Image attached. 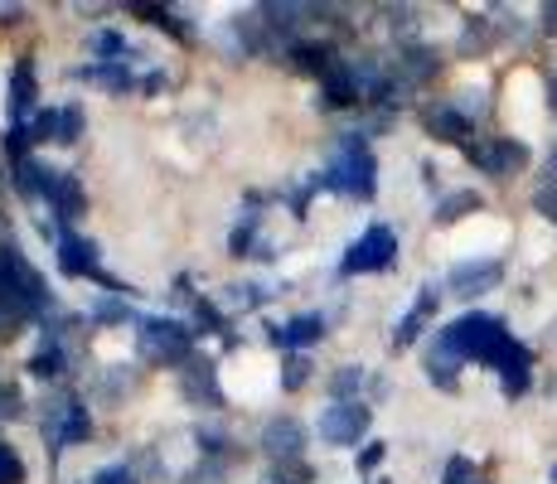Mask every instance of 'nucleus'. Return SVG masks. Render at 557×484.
Here are the masks:
<instances>
[{
    "instance_id": "1",
    "label": "nucleus",
    "mask_w": 557,
    "mask_h": 484,
    "mask_svg": "<svg viewBox=\"0 0 557 484\" xmlns=\"http://www.w3.org/2000/svg\"><path fill=\"white\" fill-rule=\"evenodd\" d=\"M442 344L456 353V359L490 363V369L499 373V363L509 359L519 339L509 335V325H505L499 315H480V310H475V315H460L456 325H446V330H442Z\"/></svg>"
},
{
    "instance_id": "2",
    "label": "nucleus",
    "mask_w": 557,
    "mask_h": 484,
    "mask_svg": "<svg viewBox=\"0 0 557 484\" xmlns=\"http://www.w3.org/2000/svg\"><path fill=\"white\" fill-rule=\"evenodd\" d=\"M325 185L339 189V194H349V199H369V194L379 189V160H373L369 136H363V132L339 136L335 165L325 170Z\"/></svg>"
},
{
    "instance_id": "3",
    "label": "nucleus",
    "mask_w": 557,
    "mask_h": 484,
    "mask_svg": "<svg viewBox=\"0 0 557 484\" xmlns=\"http://www.w3.org/2000/svg\"><path fill=\"white\" fill-rule=\"evenodd\" d=\"M393 262H398V233H393L388 223H373V228L363 233L359 243H349V247H345V257H339V276L388 272Z\"/></svg>"
},
{
    "instance_id": "4",
    "label": "nucleus",
    "mask_w": 557,
    "mask_h": 484,
    "mask_svg": "<svg viewBox=\"0 0 557 484\" xmlns=\"http://www.w3.org/2000/svg\"><path fill=\"white\" fill-rule=\"evenodd\" d=\"M45 436H49L53 456H59L63 446H78V440H88L92 436L88 407H83L73 393H53L49 402H45Z\"/></svg>"
},
{
    "instance_id": "5",
    "label": "nucleus",
    "mask_w": 557,
    "mask_h": 484,
    "mask_svg": "<svg viewBox=\"0 0 557 484\" xmlns=\"http://www.w3.org/2000/svg\"><path fill=\"white\" fill-rule=\"evenodd\" d=\"M141 353L160 363H185L189 359V344H195L199 330L185 325V320H165V315H146L141 325Z\"/></svg>"
},
{
    "instance_id": "6",
    "label": "nucleus",
    "mask_w": 557,
    "mask_h": 484,
    "mask_svg": "<svg viewBox=\"0 0 557 484\" xmlns=\"http://www.w3.org/2000/svg\"><path fill=\"white\" fill-rule=\"evenodd\" d=\"M0 282L15 286V296L25 300L35 315H39V310H49V300H53V296H49V282L39 276V266L29 262V257L20 252L15 243H0Z\"/></svg>"
},
{
    "instance_id": "7",
    "label": "nucleus",
    "mask_w": 557,
    "mask_h": 484,
    "mask_svg": "<svg viewBox=\"0 0 557 484\" xmlns=\"http://www.w3.org/2000/svg\"><path fill=\"white\" fill-rule=\"evenodd\" d=\"M466 156H470V165L485 170V175H495V179L523 175V170H529V160H533L529 146L513 141V136H490V141H475Z\"/></svg>"
},
{
    "instance_id": "8",
    "label": "nucleus",
    "mask_w": 557,
    "mask_h": 484,
    "mask_svg": "<svg viewBox=\"0 0 557 484\" xmlns=\"http://www.w3.org/2000/svg\"><path fill=\"white\" fill-rule=\"evenodd\" d=\"M59 266H63V276H92V282H102L112 296H132L116 276H107L102 272V262H98V243L92 238H78V233H63L59 238Z\"/></svg>"
},
{
    "instance_id": "9",
    "label": "nucleus",
    "mask_w": 557,
    "mask_h": 484,
    "mask_svg": "<svg viewBox=\"0 0 557 484\" xmlns=\"http://www.w3.org/2000/svg\"><path fill=\"white\" fill-rule=\"evenodd\" d=\"M499 282H505V257H475V262H456L451 276H446L451 296H460V300L485 296V290H495Z\"/></svg>"
},
{
    "instance_id": "10",
    "label": "nucleus",
    "mask_w": 557,
    "mask_h": 484,
    "mask_svg": "<svg viewBox=\"0 0 557 484\" xmlns=\"http://www.w3.org/2000/svg\"><path fill=\"white\" fill-rule=\"evenodd\" d=\"M422 126H426V136L442 141V146H466V150L475 146L470 141V136H475V122H470L456 102H426L422 107Z\"/></svg>"
},
{
    "instance_id": "11",
    "label": "nucleus",
    "mask_w": 557,
    "mask_h": 484,
    "mask_svg": "<svg viewBox=\"0 0 557 484\" xmlns=\"http://www.w3.org/2000/svg\"><path fill=\"white\" fill-rule=\"evenodd\" d=\"M369 432V407L363 402H335L320 417V440L325 446H359Z\"/></svg>"
},
{
    "instance_id": "12",
    "label": "nucleus",
    "mask_w": 557,
    "mask_h": 484,
    "mask_svg": "<svg viewBox=\"0 0 557 484\" xmlns=\"http://www.w3.org/2000/svg\"><path fill=\"white\" fill-rule=\"evenodd\" d=\"M180 393H185V402L219 412V407H223V393H219V373H213V359H203V353H189V359L180 363Z\"/></svg>"
},
{
    "instance_id": "13",
    "label": "nucleus",
    "mask_w": 557,
    "mask_h": 484,
    "mask_svg": "<svg viewBox=\"0 0 557 484\" xmlns=\"http://www.w3.org/2000/svg\"><path fill=\"white\" fill-rule=\"evenodd\" d=\"M393 83H398L403 92H412V88H426V83L442 73V53H436L432 45H403V53L393 59Z\"/></svg>"
},
{
    "instance_id": "14",
    "label": "nucleus",
    "mask_w": 557,
    "mask_h": 484,
    "mask_svg": "<svg viewBox=\"0 0 557 484\" xmlns=\"http://www.w3.org/2000/svg\"><path fill=\"white\" fill-rule=\"evenodd\" d=\"M262 450H267V460H276V466H292V460H301V450H306V426L296 422V417H272V422L262 426Z\"/></svg>"
},
{
    "instance_id": "15",
    "label": "nucleus",
    "mask_w": 557,
    "mask_h": 484,
    "mask_svg": "<svg viewBox=\"0 0 557 484\" xmlns=\"http://www.w3.org/2000/svg\"><path fill=\"white\" fill-rule=\"evenodd\" d=\"M35 97H39L35 59H29V53H20L15 73H10V122H25V112L35 107Z\"/></svg>"
},
{
    "instance_id": "16",
    "label": "nucleus",
    "mask_w": 557,
    "mask_h": 484,
    "mask_svg": "<svg viewBox=\"0 0 557 484\" xmlns=\"http://www.w3.org/2000/svg\"><path fill=\"white\" fill-rule=\"evenodd\" d=\"M49 209L59 213V223H73V219H83L88 213V194H83L78 185V175H53V189H49Z\"/></svg>"
},
{
    "instance_id": "17",
    "label": "nucleus",
    "mask_w": 557,
    "mask_h": 484,
    "mask_svg": "<svg viewBox=\"0 0 557 484\" xmlns=\"http://www.w3.org/2000/svg\"><path fill=\"white\" fill-rule=\"evenodd\" d=\"M436 300H442V290H436V286H422L417 306L398 320V335H393V344H398V349H407V344H417V335H422V325L436 315Z\"/></svg>"
},
{
    "instance_id": "18",
    "label": "nucleus",
    "mask_w": 557,
    "mask_h": 484,
    "mask_svg": "<svg viewBox=\"0 0 557 484\" xmlns=\"http://www.w3.org/2000/svg\"><path fill=\"white\" fill-rule=\"evenodd\" d=\"M529 378H533V349L529 344H513V353L499 363V383H505L509 397H523L529 393Z\"/></svg>"
},
{
    "instance_id": "19",
    "label": "nucleus",
    "mask_w": 557,
    "mask_h": 484,
    "mask_svg": "<svg viewBox=\"0 0 557 484\" xmlns=\"http://www.w3.org/2000/svg\"><path fill=\"white\" fill-rule=\"evenodd\" d=\"M320 88H325V107H355L359 102V78H355V69L349 63H335V69L320 78Z\"/></svg>"
},
{
    "instance_id": "20",
    "label": "nucleus",
    "mask_w": 557,
    "mask_h": 484,
    "mask_svg": "<svg viewBox=\"0 0 557 484\" xmlns=\"http://www.w3.org/2000/svg\"><path fill=\"white\" fill-rule=\"evenodd\" d=\"M53 175H59V170L45 165V160H35V156H29L25 165H15V189L25 194V199H45V203H49Z\"/></svg>"
},
{
    "instance_id": "21",
    "label": "nucleus",
    "mask_w": 557,
    "mask_h": 484,
    "mask_svg": "<svg viewBox=\"0 0 557 484\" xmlns=\"http://www.w3.org/2000/svg\"><path fill=\"white\" fill-rule=\"evenodd\" d=\"M460 363L466 359H456L451 349H446L442 339L432 344V353H426V378H432L442 393H456V383H460Z\"/></svg>"
},
{
    "instance_id": "22",
    "label": "nucleus",
    "mask_w": 557,
    "mask_h": 484,
    "mask_svg": "<svg viewBox=\"0 0 557 484\" xmlns=\"http://www.w3.org/2000/svg\"><path fill=\"white\" fill-rule=\"evenodd\" d=\"M292 63L301 73H315V78H325V73L339 63V53L330 49V45H320V39H301V45H292Z\"/></svg>"
},
{
    "instance_id": "23",
    "label": "nucleus",
    "mask_w": 557,
    "mask_h": 484,
    "mask_svg": "<svg viewBox=\"0 0 557 484\" xmlns=\"http://www.w3.org/2000/svg\"><path fill=\"white\" fill-rule=\"evenodd\" d=\"M315 339H325V315H296L282 325V344L292 353H301L306 344H315Z\"/></svg>"
},
{
    "instance_id": "24",
    "label": "nucleus",
    "mask_w": 557,
    "mask_h": 484,
    "mask_svg": "<svg viewBox=\"0 0 557 484\" xmlns=\"http://www.w3.org/2000/svg\"><path fill=\"white\" fill-rule=\"evenodd\" d=\"M25 369H29V378H59V373L69 369V344H63V339H45V349H39Z\"/></svg>"
},
{
    "instance_id": "25",
    "label": "nucleus",
    "mask_w": 557,
    "mask_h": 484,
    "mask_svg": "<svg viewBox=\"0 0 557 484\" xmlns=\"http://www.w3.org/2000/svg\"><path fill=\"white\" fill-rule=\"evenodd\" d=\"M136 15H146L151 25H160L165 35H175V39H195V20L180 15L175 5H136Z\"/></svg>"
},
{
    "instance_id": "26",
    "label": "nucleus",
    "mask_w": 557,
    "mask_h": 484,
    "mask_svg": "<svg viewBox=\"0 0 557 484\" xmlns=\"http://www.w3.org/2000/svg\"><path fill=\"white\" fill-rule=\"evenodd\" d=\"M490 45H495V25H490V20H480V15H470L466 29H460V53H466V59H475V53H490Z\"/></svg>"
},
{
    "instance_id": "27",
    "label": "nucleus",
    "mask_w": 557,
    "mask_h": 484,
    "mask_svg": "<svg viewBox=\"0 0 557 484\" xmlns=\"http://www.w3.org/2000/svg\"><path fill=\"white\" fill-rule=\"evenodd\" d=\"M475 209H485V199H480L475 189H456V194H446V199L436 203V223H456V219H466V213H475Z\"/></svg>"
},
{
    "instance_id": "28",
    "label": "nucleus",
    "mask_w": 557,
    "mask_h": 484,
    "mask_svg": "<svg viewBox=\"0 0 557 484\" xmlns=\"http://www.w3.org/2000/svg\"><path fill=\"white\" fill-rule=\"evenodd\" d=\"M29 146H35V136H29V122H10V132H5V156H10V165H25V160H29Z\"/></svg>"
},
{
    "instance_id": "29",
    "label": "nucleus",
    "mask_w": 557,
    "mask_h": 484,
    "mask_svg": "<svg viewBox=\"0 0 557 484\" xmlns=\"http://www.w3.org/2000/svg\"><path fill=\"white\" fill-rule=\"evenodd\" d=\"M83 126H88V116H83V107L78 102H69V107H59V141L63 146H73L83 136Z\"/></svg>"
},
{
    "instance_id": "30",
    "label": "nucleus",
    "mask_w": 557,
    "mask_h": 484,
    "mask_svg": "<svg viewBox=\"0 0 557 484\" xmlns=\"http://www.w3.org/2000/svg\"><path fill=\"white\" fill-rule=\"evenodd\" d=\"M306 383H310V359L306 353H286L282 359V387L296 393V387H306Z\"/></svg>"
},
{
    "instance_id": "31",
    "label": "nucleus",
    "mask_w": 557,
    "mask_h": 484,
    "mask_svg": "<svg viewBox=\"0 0 557 484\" xmlns=\"http://www.w3.org/2000/svg\"><path fill=\"white\" fill-rule=\"evenodd\" d=\"M257 219H262V213H248V219L233 228V238H228L233 257H252V252H257Z\"/></svg>"
},
{
    "instance_id": "32",
    "label": "nucleus",
    "mask_w": 557,
    "mask_h": 484,
    "mask_svg": "<svg viewBox=\"0 0 557 484\" xmlns=\"http://www.w3.org/2000/svg\"><path fill=\"white\" fill-rule=\"evenodd\" d=\"M195 330H203V335H223V315H219V306L213 300H203V296H195Z\"/></svg>"
},
{
    "instance_id": "33",
    "label": "nucleus",
    "mask_w": 557,
    "mask_h": 484,
    "mask_svg": "<svg viewBox=\"0 0 557 484\" xmlns=\"http://www.w3.org/2000/svg\"><path fill=\"white\" fill-rule=\"evenodd\" d=\"M363 383V373L355 369V363H345V369L330 378V393H335V402H355V387Z\"/></svg>"
},
{
    "instance_id": "34",
    "label": "nucleus",
    "mask_w": 557,
    "mask_h": 484,
    "mask_svg": "<svg viewBox=\"0 0 557 484\" xmlns=\"http://www.w3.org/2000/svg\"><path fill=\"white\" fill-rule=\"evenodd\" d=\"M29 136L39 141H59V107H45V112H35V122H29Z\"/></svg>"
},
{
    "instance_id": "35",
    "label": "nucleus",
    "mask_w": 557,
    "mask_h": 484,
    "mask_svg": "<svg viewBox=\"0 0 557 484\" xmlns=\"http://www.w3.org/2000/svg\"><path fill=\"white\" fill-rule=\"evenodd\" d=\"M533 209H539L548 223H557V179H553V175L543 179L539 189H533Z\"/></svg>"
},
{
    "instance_id": "36",
    "label": "nucleus",
    "mask_w": 557,
    "mask_h": 484,
    "mask_svg": "<svg viewBox=\"0 0 557 484\" xmlns=\"http://www.w3.org/2000/svg\"><path fill=\"white\" fill-rule=\"evenodd\" d=\"M20 480H25V466H20V456L0 440V484H20Z\"/></svg>"
},
{
    "instance_id": "37",
    "label": "nucleus",
    "mask_w": 557,
    "mask_h": 484,
    "mask_svg": "<svg viewBox=\"0 0 557 484\" xmlns=\"http://www.w3.org/2000/svg\"><path fill=\"white\" fill-rule=\"evenodd\" d=\"M442 484H475V466H470L466 456H451V460H446Z\"/></svg>"
},
{
    "instance_id": "38",
    "label": "nucleus",
    "mask_w": 557,
    "mask_h": 484,
    "mask_svg": "<svg viewBox=\"0 0 557 484\" xmlns=\"http://www.w3.org/2000/svg\"><path fill=\"white\" fill-rule=\"evenodd\" d=\"M126 315H132V310H126V300H122V296L102 300V306L92 310V320H98V325H112V320H126Z\"/></svg>"
},
{
    "instance_id": "39",
    "label": "nucleus",
    "mask_w": 557,
    "mask_h": 484,
    "mask_svg": "<svg viewBox=\"0 0 557 484\" xmlns=\"http://www.w3.org/2000/svg\"><path fill=\"white\" fill-rule=\"evenodd\" d=\"M0 417H5V422H15V417H20V387L15 383L0 387Z\"/></svg>"
},
{
    "instance_id": "40",
    "label": "nucleus",
    "mask_w": 557,
    "mask_h": 484,
    "mask_svg": "<svg viewBox=\"0 0 557 484\" xmlns=\"http://www.w3.org/2000/svg\"><path fill=\"white\" fill-rule=\"evenodd\" d=\"M383 456H388V446H383V440H373L369 450H359V470H363V475H369V470H379Z\"/></svg>"
},
{
    "instance_id": "41",
    "label": "nucleus",
    "mask_w": 557,
    "mask_h": 484,
    "mask_svg": "<svg viewBox=\"0 0 557 484\" xmlns=\"http://www.w3.org/2000/svg\"><path fill=\"white\" fill-rule=\"evenodd\" d=\"M92 484H136V480H132V470H126V466H112V470H102Z\"/></svg>"
},
{
    "instance_id": "42",
    "label": "nucleus",
    "mask_w": 557,
    "mask_h": 484,
    "mask_svg": "<svg viewBox=\"0 0 557 484\" xmlns=\"http://www.w3.org/2000/svg\"><path fill=\"white\" fill-rule=\"evenodd\" d=\"M539 25H543V35H553V39H557V0H548V5L539 10Z\"/></svg>"
},
{
    "instance_id": "43",
    "label": "nucleus",
    "mask_w": 557,
    "mask_h": 484,
    "mask_svg": "<svg viewBox=\"0 0 557 484\" xmlns=\"http://www.w3.org/2000/svg\"><path fill=\"white\" fill-rule=\"evenodd\" d=\"M20 15H25L20 5H5V10H0V25H20Z\"/></svg>"
},
{
    "instance_id": "44",
    "label": "nucleus",
    "mask_w": 557,
    "mask_h": 484,
    "mask_svg": "<svg viewBox=\"0 0 557 484\" xmlns=\"http://www.w3.org/2000/svg\"><path fill=\"white\" fill-rule=\"evenodd\" d=\"M548 112L557 116V73H548Z\"/></svg>"
},
{
    "instance_id": "45",
    "label": "nucleus",
    "mask_w": 557,
    "mask_h": 484,
    "mask_svg": "<svg viewBox=\"0 0 557 484\" xmlns=\"http://www.w3.org/2000/svg\"><path fill=\"white\" fill-rule=\"evenodd\" d=\"M15 330H20V325H15V320H5V315H0V344H5L10 335H15Z\"/></svg>"
},
{
    "instance_id": "46",
    "label": "nucleus",
    "mask_w": 557,
    "mask_h": 484,
    "mask_svg": "<svg viewBox=\"0 0 557 484\" xmlns=\"http://www.w3.org/2000/svg\"><path fill=\"white\" fill-rule=\"evenodd\" d=\"M548 170H553V179H557V146H553V156H548Z\"/></svg>"
},
{
    "instance_id": "47",
    "label": "nucleus",
    "mask_w": 557,
    "mask_h": 484,
    "mask_svg": "<svg viewBox=\"0 0 557 484\" xmlns=\"http://www.w3.org/2000/svg\"><path fill=\"white\" fill-rule=\"evenodd\" d=\"M262 484H282V480H276V475H272V480H262Z\"/></svg>"
},
{
    "instance_id": "48",
    "label": "nucleus",
    "mask_w": 557,
    "mask_h": 484,
    "mask_svg": "<svg viewBox=\"0 0 557 484\" xmlns=\"http://www.w3.org/2000/svg\"><path fill=\"white\" fill-rule=\"evenodd\" d=\"M475 484H490V480H480V475H475Z\"/></svg>"
}]
</instances>
